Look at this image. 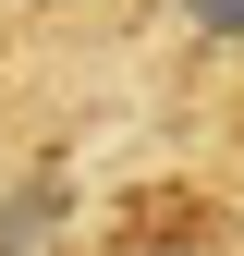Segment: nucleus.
<instances>
[{
	"label": "nucleus",
	"mask_w": 244,
	"mask_h": 256,
	"mask_svg": "<svg viewBox=\"0 0 244 256\" xmlns=\"http://www.w3.org/2000/svg\"><path fill=\"white\" fill-rule=\"evenodd\" d=\"M171 256H196V244H171Z\"/></svg>",
	"instance_id": "1"
}]
</instances>
